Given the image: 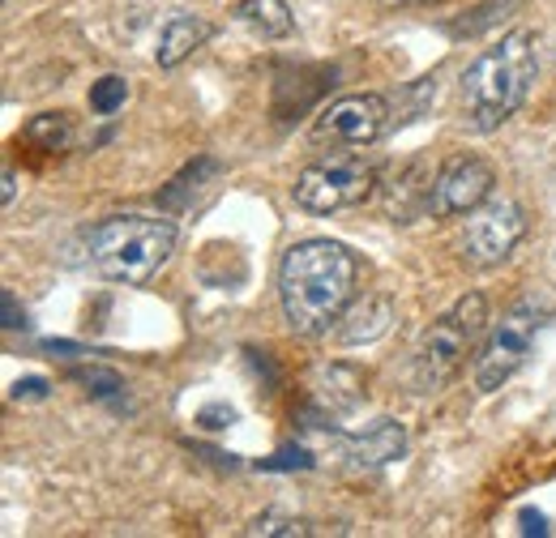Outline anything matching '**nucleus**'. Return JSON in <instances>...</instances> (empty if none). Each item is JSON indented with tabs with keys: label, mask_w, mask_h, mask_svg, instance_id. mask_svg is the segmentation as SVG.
Here are the masks:
<instances>
[{
	"label": "nucleus",
	"mask_w": 556,
	"mask_h": 538,
	"mask_svg": "<svg viewBox=\"0 0 556 538\" xmlns=\"http://www.w3.org/2000/svg\"><path fill=\"white\" fill-rule=\"evenodd\" d=\"M355 278H359V266L339 240L291 244L278 266V299H282L287 325L304 337L330 334V325H339V317L348 312Z\"/></svg>",
	"instance_id": "obj_1"
},
{
	"label": "nucleus",
	"mask_w": 556,
	"mask_h": 538,
	"mask_svg": "<svg viewBox=\"0 0 556 538\" xmlns=\"http://www.w3.org/2000/svg\"><path fill=\"white\" fill-rule=\"evenodd\" d=\"M176 253V227L167 218H146V214H112L77 235V266L90 269L103 282L116 286H141L167 257Z\"/></svg>",
	"instance_id": "obj_2"
},
{
	"label": "nucleus",
	"mask_w": 556,
	"mask_h": 538,
	"mask_svg": "<svg viewBox=\"0 0 556 538\" xmlns=\"http://www.w3.org/2000/svg\"><path fill=\"white\" fill-rule=\"evenodd\" d=\"M535 65V30H509L480 52L463 73V120L476 133H496L527 103Z\"/></svg>",
	"instance_id": "obj_3"
},
{
	"label": "nucleus",
	"mask_w": 556,
	"mask_h": 538,
	"mask_svg": "<svg viewBox=\"0 0 556 538\" xmlns=\"http://www.w3.org/2000/svg\"><path fill=\"white\" fill-rule=\"evenodd\" d=\"M484 325H488V299L480 291H471L445 317H437L424 330V337H419L416 346V363H412V381H416L419 394H437V389H445L463 372V363L476 350Z\"/></svg>",
	"instance_id": "obj_4"
},
{
	"label": "nucleus",
	"mask_w": 556,
	"mask_h": 538,
	"mask_svg": "<svg viewBox=\"0 0 556 538\" xmlns=\"http://www.w3.org/2000/svg\"><path fill=\"white\" fill-rule=\"evenodd\" d=\"M372 184H377V171H372V163H364V154L334 150V154L308 163L295 176L291 197H295L300 209H308V214H339V209L368 202L372 197Z\"/></svg>",
	"instance_id": "obj_5"
},
{
	"label": "nucleus",
	"mask_w": 556,
	"mask_h": 538,
	"mask_svg": "<svg viewBox=\"0 0 556 538\" xmlns=\"http://www.w3.org/2000/svg\"><path fill=\"white\" fill-rule=\"evenodd\" d=\"M548 312H553V308H548L544 299H535V295H527L522 304H514V308L505 312V321L492 330V337L484 342V350L476 355V389H480V394L501 389V385L527 363V355H531V346H535V334H540V325H544Z\"/></svg>",
	"instance_id": "obj_6"
},
{
	"label": "nucleus",
	"mask_w": 556,
	"mask_h": 538,
	"mask_svg": "<svg viewBox=\"0 0 556 538\" xmlns=\"http://www.w3.org/2000/svg\"><path fill=\"white\" fill-rule=\"evenodd\" d=\"M522 231H527L522 205L509 202V197H488L484 205L471 209V218L463 227V240H458V253H463L467 266L496 269L518 248Z\"/></svg>",
	"instance_id": "obj_7"
},
{
	"label": "nucleus",
	"mask_w": 556,
	"mask_h": 538,
	"mask_svg": "<svg viewBox=\"0 0 556 538\" xmlns=\"http://www.w3.org/2000/svg\"><path fill=\"white\" fill-rule=\"evenodd\" d=\"M386 125H390V103L381 94H343L317 116L313 141L334 150H359L386 133Z\"/></svg>",
	"instance_id": "obj_8"
},
{
	"label": "nucleus",
	"mask_w": 556,
	"mask_h": 538,
	"mask_svg": "<svg viewBox=\"0 0 556 538\" xmlns=\"http://www.w3.org/2000/svg\"><path fill=\"white\" fill-rule=\"evenodd\" d=\"M492 184H496V176H492V167H488L484 158L458 154V158H450V163L437 171V180H432V189H428V214H432V218L471 214L476 205H484L488 197H492Z\"/></svg>",
	"instance_id": "obj_9"
},
{
	"label": "nucleus",
	"mask_w": 556,
	"mask_h": 538,
	"mask_svg": "<svg viewBox=\"0 0 556 538\" xmlns=\"http://www.w3.org/2000/svg\"><path fill=\"white\" fill-rule=\"evenodd\" d=\"M403 453H407V432H403V423H394V419H377L372 427L348 436V458L355 466H364V471L390 466V462H399Z\"/></svg>",
	"instance_id": "obj_10"
},
{
	"label": "nucleus",
	"mask_w": 556,
	"mask_h": 538,
	"mask_svg": "<svg viewBox=\"0 0 556 538\" xmlns=\"http://www.w3.org/2000/svg\"><path fill=\"white\" fill-rule=\"evenodd\" d=\"M390 325H394V304L386 295H364V299H351L348 312L339 317V342L348 346L377 342L390 334Z\"/></svg>",
	"instance_id": "obj_11"
},
{
	"label": "nucleus",
	"mask_w": 556,
	"mask_h": 538,
	"mask_svg": "<svg viewBox=\"0 0 556 538\" xmlns=\"http://www.w3.org/2000/svg\"><path fill=\"white\" fill-rule=\"evenodd\" d=\"M214 35V26L202 22V17H193V13H180V17H172L167 26H163V35H159V52H154V61L159 68H176L185 65L198 48H206V39Z\"/></svg>",
	"instance_id": "obj_12"
},
{
	"label": "nucleus",
	"mask_w": 556,
	"mask_h": 538,
	"mask_svg": "<svg viewBox=\"0 0 556 538\" xmlns=\"http://www.w3.org/2000/svg\"><path fill=\"white\" fill-rule=\"evenodd\" d=\"M313 398L334 419L364 398V376L348 363H330V368H321V385H313Z\"/></svg>",
	"instance_id": "obj_13"
},
{
	"label": "nucleus",
	"mask_w": 556,
	"mask_h": 538,
	"mask_svg": "<svg viewBox=\"0 0 556 538\" xmlns=\"http://www.w3.org/2000/svg\"><path fill=\"white\" fill-rule=\"evenodd\" d=\"M236 17L257 35V39H287L295 30V17L287 9V0H240Z\"/></svg>",
	"instance_id": "obj_14"
},
{
	"label": "nucleus",
	"mask_w": 556,
	"mask_h": 538,
	"mask_svg": "<svg viewBox=\"0 0 556 538\" xmlns=\"http://www.w3.org/2000/svg\"><path fill=\"white\" fill-rule=\"evenodd\" d=\"M22 137L30 145H39V150H65V141H70V116L65 112H43V116H35L26 125Z\"/></svg>",
	"instance_id": "obj_15"
},
{
	"label": "nucleus",
	"mask_w": 556,
	"mask_h": 538,
	"mask_svg": "<svg viewBox=\"0 0 556 538\" xmlns=\"http://www.w3.org/2000/svg\"><path fill=\"white\" fill-rule=\"evenodd\" d=\"M244 535H262V538H308L313 535V526L304 522V517H287V513H262V517H253L249 526H244Z\"/></svg>",
	"instance_id": "obj_16"
},
{
	"label": "nucleus",
	"mask_w": 556,
	"mask_h": 538,
	"mask_svg": "<svg viewBox=\"0 0 556 538\" xmlns=\"http://www.w3.org/2000/svg\"><path fill=\"white\" fill-rule=\"evenodd\" d=\"M125 99H129V81H125V77H116V73H108V77H99V81L90 86V112H99V116L121 112V107H125Z\"/></svg>",
	"instance_id": "obj_17"
},
{
	"label": "nucleus",
	"mask_w": 556,
	"mask_h": 538,
	"mask_svg": "<svg viewBox=\"0 0 556 538\" xmlns=\"http://www.w3.org/2000/svg\"><path fill=\"white\" fill-rule=\"evenodd\" d=\"M73 381L90 385L94 394H121V389H125L121 376H116V372H103V368H81V372H73Z\"/></svg>",
	"instance_id": "obj_18"
},
{
	"label": "nucleus",
	"mask_w": 556,
	"mask_h": 538,
	"mask_svg": "<svg viewBox=\"0 0 556 538\" xmlns=\"http://www.w3.org/2000/svg\"><path fill=\"white\" fill-rule=\"evenodd\" d=\"M198 423L210 427V432H223V427H231V423H236V410H231V406H206V410L198 414Z\"/></svg>",
	"instance_id": "obj_19"
},
{
	"label": "nucleus",
	"mask_w": 556,
	"mask_h": 538,
	"mask_svg": "<svg viewBox=\"0 0 556 538\" xmlns=\"http://www.w3.org/2000/svg\"><path fill=\"white\" fill-rule=\"evenodd\" d=\"M0 312H4V330H22V325H26V312L17 308V295H13V291L0 295Z\"/></svg>",
	"instance_id": "obj_20"
},
{
	"label": "nucleus",
	"mask_w": 556,
	"mask_h": 538,
	"mask_svg": "<svg viewBox=\"0 0 556 538\" xmlns=\"http://www.w3.org/2000/svg\"><path fill=\"white\" fill-rule=\"evenodd\" d=\"M266 466H275V471H287V466H313V458H308L304 449H282L275 462H266Z\"/></svg>",
	"instance_id": "obj_21"
},
{
	"label": "nucleus",
	"mask_w": 556,
	"mask_h": 538,
	"mask_svg": "<svg viewBox=\"0 0 556 538\" xmlns=\"http://www.w3.org/2000/svg\"><path fill=\"white\" fill-rule=\"evenodd\" d=\"M13 398H17V402H22V398H48V381H39V376L17 381V385H13Z\"/></svg>",
	"instance_id": "obj_22"
},
{
	"label": "nucleus",
	"mask_w": 556,
	"mask_h": 538,
	"mask_svg": "<svg viewBox=\"0 0 556 538\" xmlns=\"http://www.w3.org/2000/svg\"><path fill=\"white\" fill-rule=\"evenodd\" d=\"M518 522H522V535H548V517L535 513V509H522Z\"/></svg>",
	"instance_id": "obj_23"
},
{
	"label": "nucleus",
	"mask_w": 556,
	"mask_h": 538,
	"mask_svg": "<svg viewBox=\"0 0 556 538\" xmlns=\"http://www.w3.org/2000/svg\"><path fill=\"white\" fill-rule=\"evenodd\" d=\"M0 197H4V205H13V197H17V171H13V167H4V189H0Z\"/></svg>",
	"instance_id": "obj_24"
},
{
	"label": "nucleus",
	"mask_w": 556,
	"mask_h": 538,
	"mask_svg": "<svg viewBox=\"0 0 556 538\" xmlns=\"http://www.w3.org/2000/svg\"><path fill=\"white\" fill-rule=\"evenodd\" d=\"M390 4H432V0H390Z\"/></svg>",
	"instance_id": "obj_25"
}]
</instances>
